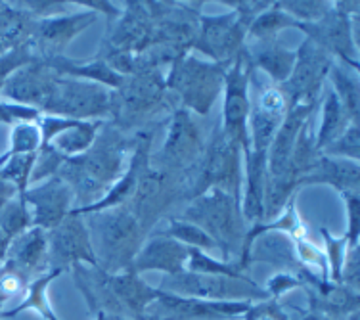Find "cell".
Segmentation results:
<instances>
[{
    "mask_svg": "<svg viewBox=\"0 0 360 320\" xmlns=\"http://www.w3.org/2000/svg\"><path fill=\"white\" fill-rule=\"evenodd\" d=\"M131 140L113 123H102L89 152L63 161L58 177L70 184L77 203L75 209L89 207L102 200L121 179L127 169L125 160Z\"/></svg>",
    "mask_w": 360,
    "mask_h": 320,
    "instance_id": "cell-1",
    "label": "cell"
},
{
    "mask_svg": "<svg viewBox=\"0 0 360 320\" xmlns=\"http://www.w3.org/2000/svg\"><path fill=\"white\" fill-rule=\"evenodd\" d=\"M84 219L98 267L108 274L131 271L146 234L127 205L89 213Z\"/></svg>",
    "mask_w": 360,
    "mask_h": 320,
    "instance_id": "cell-2",
    "label": "cell"
},
{
    "mask_svg": "<svg viewBox=\"0 0 360 320\" xmlns=\"http://www.w3.org/2000/svg\"><path fill=\"white\" fill-rule=\"evenodd\" d=\"M182 184L186 202H192L209 190H221L240 200L242 150L224 134L221 125L211 132L200 161L182 174Z\"/></svg>",
    "mask_w": 360,
    "mask_h": 320,
    "instance_id": "cell-3",
    "label": "cell"
},
{
    "mask_svg": "<svg viewBox=\"0 0 360 320\" xmlns=\"http://www.w3.org/2000/svg\"><path fill=\"white\" fill-rule=\"evenodd\" d=\"M169 91L160 68L139 65L132 75H127L117 91H111L113 125L119 131L144 127L150 119L169 108Z\"/></svg>",
    "mask_w": 360,
    "mask_h": 320,
    "instance_id": "cell-4",
    "label": "cell"
},
{
    "mask_svg": "<svg viewBox=\"0 0 360 320\" xmlns=\"http://www.w3.org/2000/svg\"><path fill=\"white\" fill-rule=\"evenodd\" d=\"M182 219L200 226L207 236H211L224 259H230L234 253H242L248 230L240 200H236L234 196L221 190H209L190 202Z\"/></svg>",
    "mask_w": 360,
    "mask_h": 320,
    "instance_id": "cell-5",
    "label": "cell"
},
{
    "mask_svg": "<svg viewBox=\"0 0 360 320\" xmlns=\"http://www.w3.org/2000/svg\"><path fill=\"white\" fill-rule=\"evenodd\" d=\"M226 70L221 63L201 62L190 54H182L171 63L165 77L167 91L180 98L182 105L190 113L207 115L222 94Z\"/></svg>",
    "mask_w": 360,
    "mask_h": 320,
    "instance_id": "cell-6",
    "label": "cell"
},
{
    "mask_svg": "<svg viewBox=\"0 0 360 320\" xmlns=\"http://www.w3.org/2000/svg\"><path fill=\"white\" fill-rule=\"evenodd\" d=\"M111 91L102 84L73 77H58L49 102L42 108L44 115L75 119V121H102L110 117Z\"/></svg>",
    "mask_w": 360,
    "mask_h": 320,
    "instance_id": "cell-7",
    "label": "cell"
},
{
    "mask_svg": "<svg viewBox=\"0 0 360 320\" xmlns=\"http://www.w3.org/2000/svg\"><path fill=\"white\" fill-rule=\"evenodd\" d=\"M253 63H251L248 50L243 49L236 60L229 65L226 77H224V105H222V131L236 146L245 153L251 150L250 121L251 96L250 84L253 75Z\"/></svg>",
    "mask_w": 360,
    "mask_h": 320,
    "instance_id": "cell-8",
    "label": "cell"
},
{
    "mask_svg": "<svg viewBox=\"0 0 360 320\" xmlns=\"http://www.w3.org/2000/svg\"><path fill=\"white\" fill-rule=\"evenodd\" d=\"M351 12H359V2H335L330 12L312 23H295L307 33V39L326 50L332 58H340L343 65L359 71V46L353 33Z\"/></svg>",
    "mask_w": 360,
    "mask_h": 320,
    "instance_id": "cell-9",
    "label": "cell"
},
{
    "mask_svg": "<svg viewBox=\"0 0 360 320\" xmlns=\"http://www.w3.org/2000/svg\"><path fill=\"white\" fill-rule=\"evenodd\" d=\"M179 200H186L182 174L169 173V171L150 165L140 174L129 209L132 211V215L139 219L144 234H148L155 226V223L163 219L167 211L173 207L174 203H179Z\"/></svg>",
    "mask_w": 360,
    "mask_h": 320,
    "instance_id": "cell-10",
    "label": "cell"
},
{
    "mask_svg": "<svg viewBox=\"0 0 360 320\" xmlns=\"http://www.w3.org/2000/svg\"><path fill=\"white\" fill-rule=\"evenodd\" d=\"M161 292L174 293L180 297H195L207 301H250L264 300L269 292L245 279H229L219 274H200V272H179L161 284Z\"/></svg>",
    "mask_w": 360,
    "mask_h": 320,
    "instance_id": "cell-11",
    "label": "cell"
},
{
    "mask_svg": "<svg viewBox=\"0 0 360 320\" xmlns=\"http://www.w3.org/2000/svg\"><path fill=\"white\" fill-rule=\"evenodd\" d=\"M205 139L192 113L184 108H176L169 123L165 142L160 153L152 155L150 165L169 173L184 174L200 161L205 150Z\"/></svg>",
    "mask_w": 360,
    "mask_h": 320,
    "instance_id": "cell-12",
    "label": "cell"
},
{
    "mask_svg": "<svg viewBox=\"0 0 360 320\" xmlns=\"http://www.w3.org/2000/svg\"><path fill=\"white\" fill-rule=\"evenodd\" d=\"M333 63V58L326 50L309 39L303 41L299 50H295V65L290 79L280 84L288 100V110L295 105H316V98L328 81Z\"/></svg>",
    "mask_w": 360,
    "mask_h": 320,
    "instance_id": "cell-13",
    "label": "cell"
},
{
    "mask_svg": "<svg viewBox=\"0 0 360 320\" xmlns=\"http://www.w3.org/2000/svg\"><path fill=\"white\" fill-rule=\"evenodd\" d=\"M250 25L251 21L234 10L224 15H200L198 35L192 49L201 50L215 63L229 68L245 49Z\"/></svg>",
    "mask_w": 360,
    "mask_h": 320,
    "instance_id": "cell-14",
    "label": "cell"
},
{
    "mask_svg": "<svg viewBox=\"0 0 360 320\" xmlns=\"http://www.w3.org/2000/svg\"><path fill=\"white\" fill-rule=\"evenodd\" d=\"M49 238V259L52 271H65L77 264L98 267L92 250L89 229L83 215L71 211L62 223L46 232Z\"/></svg>",
    "mask_w": 360,
    "mask_h": 320,
    "instance_id": "cell-15",
    "label": "cell"
},
{
    "mask_svg": "<svg viewBox=\"0 0 360 320\" xmlns=\"http://www.w3.org/2000/svg\"><path fill=\"white\" fill-rule=\"evenodd\" d=\"M250 309V301H207L161 292L160 297L148 307L142 320L229 319L245 314Z\"/></svg>",
    "mask_w": 360,
    "mask_h": 320,
    "instance_id": "cell-16",
    "label": "cell"
},
{
    "mask_svg": "<svg viewBox=\"0 0 360 320\" xmlns=\"http://www.w3.org/2000/svg\"><path fill=\"white\" fill-rule=\"evenodd\" d=\"M98 15L94 12H75V14H63L37 20L35 31L31 37V49L37 58L41 60H52V58L63 56L70 42L79 37L83 31L94 25Z\"/></svg>",
    "mask_w": 360,
    "mask_h": 320,
    "instance_id": "cell-17",
    "label": "cell"
},
{
    "mask_svg": "<svg viewBox=\"0 0 360 320\" xmlns=\"http://www.w3.org/2000/svg\"><path fill=\"white\" fill-rule=\"evenodd\" d=\"M21 200L27 203L31 211L33 226H39L46 232L58 226L75 209V198L70 184L58 174L37 182L35 186L27 188Z\"/></svg>",
    "mask_w": 360,
    "mask_h": 320,
    "instance_id": "cell-18",
    "label": "cell"
},
{
    "mask_svg": "<svg viewBox=\"0 0 360 320\" xmlns=\"http://www.w3.org/2000/svg\"><path fill=\"white\" fill-rule=\"evenodd\" d=\"M285 113H288V100L282 89L274 83H259L255 100H251L250 121H248L253 150L259 152L269 150Z\"/></svg>",
    "mask_w": 360,
    "mask_h": 320,
    "instance_id": "cell-19",
    "label": "cell"
},
{
    "mask_svg": "<svg viewBox=\"0 0 360 320\" xmlns=\"http://www.w3.org/2000/svg\"><path fill=\"white\" fill-rule=\"evenodd\" d=\"M58 77L60 75L52 70V65L46 60L35 58L33 62L15 71L0 92L23 108H31L41 113L54 91Z\"/></svg>",
    "mask_w": 360,
    "mask_h": 320,
    "instance_id": "cell-20",
    "label": "cell"
},
{
    "mask_svg": "<svg viewBox=\"0 0 360 320\" xmlns=\"http://www.w3.org/2000/svg\"><path fill=\"white\" fill-rule=\"evenodd\" d=\"M190 250L192 248H186L163 232L153 234L144 240V244L132 261L131 271L136 274L146 271H161L173 276V274L186 271Z\"/></svg>",
    "mask_w": 360,
    "mask_h": 320,
    "instance_id": "cell-21",
    "label": "cell"
},
{
    "mask_svg": "<svg viewBox=\"0 0 360 320\" xmlns=\"http://www.w3.org/2000/svg\"><path fill=\"white\" fill-rule=\"evenodd\" d=\"M8 263L29 279V276H42L50 269L49 259V238L46 230L31 226L10 240L8 245ZM52 271V269H50Z\"/></svg>",
    "mask_w": 360,
    "mask_h": 320,
    "instance_id": "cell-22",
    "label": "cell"
},
{
    "mask_svg": "<svg viewBox=\"0 0 360 320\" xmlns=\"http://www.w3.org/2000/svg\"><path fill=\"white\" fill-rule=\"evenodd\" d=\"M245 158V179H243V198L240 207L245 223H263L264 192L269 182V160L266 152L248 150Z\"/></svg>",
    "mask_w": 360,
    "mask_h": 320,
    "instance_id": "cell-23",
    "label": "cell"
},
{
    "mask_svg": "<svg viewBox=\"0 0 360 320\" xmlns=\"http://www.w3.org/2000/svg\"><path fill=\"white\" fill-rule=\"evenodd\" d=\"M314 105H295L290 108L285 113L282 125L278 129L276 136L272 140V144L266 150V160H269V174L278 177L285 173V169L290 167L291 153L297 142L299 131L303 129L307 119H311Z\"/></svg>",
    "mask_w": 360,
    "mask_h": 320,
    "instance_id": "cell-24",
    "label": "cell"
},
{
    "mask_svg": "<svg viewBox=\"0 0 360 320\" xmlns=\"http://www.w3.org/2000/svg\"><path fill=\"white\" fill-rule=\"evenodd\" d=\"M307 184H328L343 196L359 194L360 165L359 161L338 160L320 153L316 163L305 177H301L299 188Z\"/></svg>",
    "mask_w": 360,
    "mask_h": 320,
    "instance_id": "cell-25",
    "label": "cell"
},
{
    "mask_svg": "<svg viewBox=\"0 0 360 320\" xmlns=\"http://www.w3.org/2000/svg\"><path fill=\"white\" fill-rule=\"evenodd\" d=\"M110 286L113 295L117 297L119 305L127 316L134 320L144 319V313L153 301L160 297V288H152L140 280L136 272L125 271L110 274Z\"/></svg>",
    "mask_w": 360,
    "mask_h": 320,
    "instance_id": "cell-26",
    "label": "cell"
},
{
    "mask_svg": "<svg viewBox=\"0 0 360 320\" xmlns=\"http://www.w3.org/2000/svg\"><path fill=\"white\" fill-rule=\"evenodd\" d=\"M248 56L253 68L263 71L274 84H284L290 79L293 65H295V50L282 46L278 41L250 42L245 44Z\"/></svg>",
    "mask_w": 360,
    "mask_h": 320,
    "instance_id": "cell-27",
    "label": "cell"
},
{
    "mask_svg": "<svg viewBox=\"0 0 360 320\" xmlns=\"http://www.w3.org/2000/svg\"><path fill=\"white\" fill-rule=\"evenodd\" d=\"M102 123L104 121H75V119H68L62 131L56 132L54 139L50 140L46 146L54 148L56 152L62 153L65 160L83 155L94 144Z\"/></svg>",
    "mask_w": 360,
    "mask_h": 320,
    "instance_id": "cell-28",
    "label": "cell"
},
{
    "mask_svg": "<svg viewBox=\"0 0 360 320\" xmlns=\"http://www.w3.org/2000/svg\"><path fill=\"white\" fill-rule=\"evenodd\" d=\"M330 87L335 92V96L343 105V110L351 119V123H359L360 112V91H359V77L356 70H351L343 63H333L330 70Z\"/></svg>",
    "mask_w": 360,
    "mask_h": 320,
    "instance_id": "cell-29",
    "label": "cell"
},
{
    "mask_svg": "<svg viewBox=\"0 0 360 320\" xmlns=\"http://www.w3.org/2000/svg\"><path fill=\"white\" fill-rule=\"evenodd\" d=\"M351 125V119L343 110V105L332 91V87L326 91L324 100H322V123H320V131L316 134V148L322 152L330 142L340 136L341 132L345 131L347 127Z\"/></svg>",
    "mask_w": 360,
    "mask_h": 320,
    "instance_id": "cell-30",
    "label": "cell"
},
{
    "mask_svg": "<svg viewBox=\"0 0 360 320\" xmlns=\"http://www.w3.org/2000/svg\"><path fill=\"white\" fill-rule=\"evenodd\" d=\"M297 21L285 14L278 2H272L269 10H264L251 21L248 29V41L250 42H269L278 41V35L288 27H295Z\"/></svg>",
    "mask_w": 360,
    "mask_h": 320,
    "instance_id": "cell-31",
    "label": "cell"
},
{
    "mask_svg": "<svg viewBox=\"0 0 360 320\" xmlns=\"http://www.w3.org/2000/svg\"><path fill=\"white\" fill-rule=\"evenodd\" d=\"M31 226H33V217H31L27 203L23 202L20 196L10 200L4 207L0 209V232L8 240H12Z\"/></svg>",
    "mask_w": 360,
    "mask_h": 320,
    "instance_id": "cell-32",
    "label": "cell"
},
{
    "mask_svg": "<svg viewBox=\"0 0 360 320\" xmlns=\"http://www.w3.org/2000/svg\"><path fill=\"white\" fill-rule=\"evenodd\" d=\"M60 274V271H49L46 274H42L39 279L33 280V284L29 286L27 290V300L23 301L14 313H21V311H27V309H35L37 313L41 314L42 319L46 320H60L56 316V313L52 311V307L49 303V295H46V290L49 286L52 284V280Z\"/></svg>",
    "mask_w": 360,
    "mask_h": 320,
    "instance_id": "cell-33",
    "label": "cell"
},
{
    "mask_svg": "<svg viewBox=\"0 0 360 320\" xmlns=\"http://www.w3.org/2000/svg\"><path fill=\"white\" fill-rule=\"evenodd\" d=\"M163 234L174 238L176 242L184 244L186 248H192V250H217V244L211 240V236H207L200 226L188 223L184 219H171Z\"/></svg>",
    "mask_w": 360,
    "mask_h": 320,
    "instance_id": "cell-34",
    "label": "cell"
},
{
    "mask_svg": "<svg viewBox=\"0 0 360 320\" xmlns=\"http://www.w3.org/2000/svg\"><path fill=\"white\" fill-rule=\"evenodd\" d=\"M12 148L8 150V153L0 160V163H4L14 155H27V153H37L41 148V131L37 121H20L12 131Z\"/></svg>",
    "mask_w": 360,
    "mask_h": 320,
    "instance_id": "cell-35",
    "label": "cell"
},
{
    "mask_svg": "<svg viewBox=\"0 0 360 320\" xmlns=\"http://www.w3.org/2000/svg\"><path fill=\"white\" fill-rule=\"evenodd\" d=\"M322 155L328 158H338V160H360V129L359 123H351L345 131L341 132L338 139L330 142L322 150Z\"/></svg>",
    "mask_w": 360,
    "mask_h": 320,
    "instance_id": "cell-36",
    "label": "cell"
},
{
    "mask_svg": "<svg viewBox=\"0 0 360 320\" xmlns=\"http://www.w3.org/2000/svg\"><path fill=\"white\" fill-rule=\"evenodd\" d=\"M186 271L200 272V274H219V276H229V279H245L243 272L234 264L221 263L217 259L209 257L205 251L190 250Z\"/></svg>",
    "mask_w": 360,
    "mask_h": 320,
    "instance_id": "cell-37",
    "label": "cell"
},
{
    "mask_svg": "<svg viewBox=\"0 0 360 320\" xmlns=\"http://www.w3.org/2000/svg\"><path fill=\"white\" fill-rule=\"evenodd\" d=\"M37 153H27V155H14L6 160V167L0 171V174L6 179L10 184H14L20 198L27 192L29 182H31V171L35 165Z\"/></svg>",
    "mask_w": 360,
    "mask_h": 320,
    "instance_id": "cell-38",
    "label": "cell"
},
{
    "mask_svg": "<svg viewBox=\"0 0 360 320\" xmlns=\"http://www.w3.org/2000/svg\"><path fill=\"white\" fill-rule=\"evenodd\" d=\"M324 311L330 314H353L359 311V292L351 288H332L324 293Z\"/></svg>",
    "mask_w": 360,
    "mask_h": 320,
    "instance_id": "cell-39",
    "label": "cell"
},
{
    "mask_svg": "<svg viewBox=\"0 0 360 320\" xmlns=\"http://www.w3.org/2000/svg\"><path fill=\"white\" fill-rule=\"evenodd\" d=\"M35 58L37 56L33 49H31V42L2 52L0 54V91H2L4 83H6L10 77L14 75L15 71L23 68V65H27L29 62H33Z\"/></svg>",
    "mask_w": 360,
    "mask_h": 320,
    "instance_id": "cell-40",
    "label": "cell"
},
{
    "mask_svg": "<svg viewBox=\"0 0 360 320\" xmlns=\"http://www.w3.org/2000/svg\"><path fill=\"white\" fill-rule=\"evenodd\" d=\"M62 153H58L54 148L42 146L39 148L35 158V165H33V171H31V182L37 184V182L46 181V179H52L56 174L60 173V167L63 165Z\"/></svg>",
    "mask_w": 360,
    "mask_h": 320,
    "instance_id": "cell-41",
    "label": "cell"
},
{
    "mask_svg": "<svg viewBox=\"0 0 360 320\" xmlns=\"http://www.w3.org/2000/svg\"><path fill=\"white\" fill-rule=\"evenodd\" d=\"M278 6L297 23H312L330 12V2H278Z\"/></svg>",
    "mask_w": 360,
    "mask_h": 320,
    "instance_id": "cell-42",
    "label": "cell"
},
{
    "mask_svg": "<svg viewBox=\"0 0 360 320\" xmlns=\"http://www.w3.org/2000/svg\"><path fill=\"white\" fill-rule=\"evenodd\" d=\"M21 10H25L35 20H46L54 15H63L70 12L68 2H54V0H42V2H20Z\"/></svg>",
    "mask_w": 360,
    "mask_h": 320,
    "instance_id": "cell-43",
    "label": "cell"
},
{
    "mask_svg": "<svg viewBox=\"0 0 360 320\" xmlns=\"http://www.w3.org/2000/svg\"><path fill=\"white\" fill-rule=\"evenodd\" d=\"M322 236L326 240V250H328V257H330V267H332V276L333 280H340V271L343 257H345L347 251V240L343 238H333L328 230H322Z\"/></svg>",
    "mask_w": 360,
    "mask_h": 320,
    "instance_id": "cell-44",
    "label": "cell"
},
{
    "mask_svg": "<svg viewBox=\"0 0 360 320\" xmlns=\"http://www.w3.org/2000/svg\"><path fill=\"white\" fill-rule=\"evenodd\" d=\"M25 280L27 279L18 269L6 263V267L0 271V297L6 300V297H12L14 293L21 292L25 286Z\"/></svg>",
    "mask_w": 360,
    "mask_h": 320,
    "instance_id": "cell-45",
    "label": "cell"
},
{
    "mask_svg": "<svg viewBox=\"0 0 360 320\" xmlns=\"http://www.w3.org/2000/svg\"><path fill=\"white\" fill-rule=\"evenodd\" d=\"M347 213H349V229L345 232L347 245H359L360 232V200L359 194L345 196Z\"/></svg>",
    "mask_w": 360,
    "mask_h": 320,
    "instance_id": "cell-46",
    "label": "cell"
},
{
    "mask_svg": "<svg viewBox=\"0 0 360 320\" xmlns=\"http://www.w3.org/2000/svg\"><path fill=\"white\" fill-rule=\"evenodd\" d=\"M75 4H79V6H84L86 10H90V12H94V14L100 18V14L104 15V18H108V21H117V18L121 15V10H119L117 6H113L111 2H92V0H81V2H75Z\"/></svg>",
    "mask_w": 360,
    "mask_h": 320,
    "instance_id": "cell-47",
    "label": "cell"
},
{
    "mask_svg": "<svg viewBox=\"0 0 360 320\" xmlns=\"http://www.w3.org/2000/svg\"><path fill=\"white\" fill-rule=\"evenodd\" d=\"M299 284V280H295L293 276H288V274H276L274 279L269 282V292H272L274 295H280L285 290L290 288H295Z\"/></svg>",
    "mask_w": 360,
    "mask_h": 320,
    "instance_id": "cell-48",
    "label": "cell"
},
{
    "mask_svg": "<svg viewBox=\"0 0 360 320\" xmlns=\"http://www.w3.org/2000/svg\"><path fill=\"white\" fill-rule=\"evenodd\" d=\"M18 190H15L14 184H10V182L0 174V209L4 207L10 200H14V198H18Z\"/></svg>",
    "mask_w": 360,
    "mask_h": 320,
    "instance_id": "cell-49",
    "label": "cell"
},
{
    "mask_svg": "<svg viewBox=\"0 0 360 320\" xmlns=\"http://www.w3.org/2000/svg\"><path fill=\"white\" fill-rule=\"evenodd\" d=\"M8 245H10V240H8L2 232H0V261L4 259V255H6L8 251Z\"/></svg>",
    "mask_w": 360,
    "mask_h": 320,
    "instance_id": "cell-50",
    "label": "cell"
},
{
    "mask_svg": "<svg viewBox=\"0 0 360 320\" xmlns=\"http://www.w3.org/2000/svg\"><path fill=\"white\" fill-rule=\"evenodd\" d=\"M307 320H330V319H326V316H320V314H311V316H309Z\"/></svg>",
    "mask_w": 360,
    "mask_h": 320,
    "instance_id": "cell-51",
    "label": "cell"
},
{
    "mask_svg": "<svg viewBox=\"0 0 360 320\" xmlns=\"http://www.w3.org/2000/svg\"><path fill=\"white\" fill-rule=\"evenodd\" d=\"M96 320H108V314L98 313V314H96Z\"/></svg>",
    "mask_w": 360,
    "mask_h": 320,
    "instance_id": "cell-52",
    "label": "cell"
},
{
    "mask_svg": "<svg viewBox=\"0 0 360 320\" xmlns=\"http://www.w3.org/2000/svg\"><path fill=\"white\" fill-rule=\"evenodd\" d=\"M113 320H125V319H119V316H115V319H113Z\"/></svg>",
    "mask_w": 360,
    "mask_h": 320,
    "instance_id": "cell-53",
    "label": "cell"
},
{
    "mask_svg": "<svg viewBox=\"0 0 360 320\" xmlns=\"http://www.w3.org/2000/svg\"><path fill=\"white\" fill-rule=\"evenodd\" d=\"M0 54H2V50H0Z\"/></svg>",
    "mask_w": 360,
    "mask_h": 320,
    "instance_id": "cell-54",
    "label": "cell"
}]
</instances>
